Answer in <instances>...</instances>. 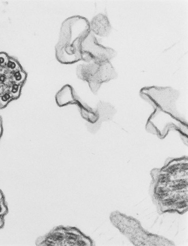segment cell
Masks as SVG:
<instances>
[{
    "instance_id": "6",
    "label": "cell",
    "mask_w": 188,
    "mask_h": 246,
    "mask_svg": "<svg viewBox=\"0 0 188 246\" xmlns=\"http://www.w3.org/2000/svg\"><path fill=\"white\" fill-rule=\"evenodd\" d=\"M26 74L22 71H18L15 72L13 74L12 80L14 84H16L22 85L26 79Z\"/></svg>"
},
{
    "instance_id": "18",
    "label": "cell",
    "mask_w": 188,
    "mask_h": 246,
    "mask_svg": "<svg viewBox=\"0 0 188 246\" xmlns=\"http://www.w3.org/2000/svg\"><path fill=\"white\" fill-rule=\"evenodd\" d=\"M0 118H1V117H0Z\"/></svg>"
},
{
    "instance_id": "11",
    "label": "cell",
    "mask_w": 188,
    "mask_h": 246,
    "mask_svg": "<svg viewBox=\"0 0 188 246\" xmlns=\"http://www.w3.org/2000/svg\"><path fill=\"white\" fill-rule=\"evenodd\" d=\"M8 212V209L6 205L4 200H2L0 201V217H3Z\"/></svg>"
},
{
    "instance_id": "13",
    "label": "cell",
    "mask_w": 188,
    "mask_h": 246,
    "mask_svg": "<svg viewBox=\"0 0 188 246\" xmlns=\"http://www.w3.org/2000/svg\"><path fill=\"white\" fill-rule=\"evenodd\" d=\"M176 200L174 197H170L163 201V205L166 206L173 205L174 202L176 201Z\"/></svg>"
},
{
    "instance_id": "5",
    "label": "cell",
    "mask_w": 188,
    "mask_h": 246,
    "mask_svg": "<svg viewBox=\"0 0 188 246\" xmlns=\"http://www.w3.org/2000/svg\"><path fill=\"white\" fill-rule=\"evenodd\" d=\"M91 32L101 37H106L110 34L112 29L109 20L106 14H97L90 22Z\"/></svg>"
},
{
    "instance_id": "1",
    "label": "cell",
    "mask_w": 188,
    "mask_h": 246,
    "mask_svg": "<svg viewBox=\"0 0 188 246\" xmlns=\"http://www.w3.org/2000/svg\"><path fill=\"white\" fill-rule=\"evenodd\" d=\"M91 32L90 22L84 17L74 16L64 21L55 46L57 61L65 64H73L80 61L87 62V58L82 52L81 45Z\"/></svg>"
},
{
    "instance_id": "10",
    "label": "cell",
    "mask_w": 188,
    "mask_h": 246,
    "mask_svg": "<svg viewBox=\"0 0 188 246\" xmlns=\"http://www.w3.org/2000/svg\"><path fill=\"white\" fill-rule=\"evenodd\" d=\"M156 193L160 198H163L168 196V191L164 187H159L157 189Z\"/></svg>"
},
{
    "instance_id": "7",
    "label": "cell",
    "mask_w": 188,
    "mask_h": 246,
    "mask_svg": "<svg viewBox=\"0 0 188 246\" xmlns=\"http://www.w3.org/2000/svg\"><path fill=\"white\" fill-rule=\"evenodd\" d=\"M22 85L16 84H14L10 86L9 90L12 97L13 100L18 99L20 97Z\"/></svg>"
},
{
    "instance_id": "2",
    "label": "cell",
    "mask_w": 188,
    "mask_h": 246,
    "mask_svg": "<svg viewBox=\"0 0 188 246\" xmlns=\"http://www.w3.org/2000/svg\"><path fill=\"white\" fill-rule=\"evenodd\" d=\"M76 75L81 80L88 82L90 89L96 94L103 83L117 77L118 75L110 61L80 64L76 68Z\"/></svg>"
},
{
    "instance_id": "15",
    "label": "cell",
    "mask_w": 188,
    "mask_h": 246,
    "mask_svg": "<svg viewBox=\"0 0 188 246\" xmlns=\"http://www.w3.org/2000/svg\"><path fill=\"white\" fill-rule=\"evenodd\" d=\"M3 133L2 126V121L1 118H0V138H1Z\"/></svg>"
},
{
    "instance_id": "8",
    "label": "cell",
    "mask_w": 188,
    "mask_h": 246,
    "mask_svg": "<svg viewBox=\"0 0 188 246\" xmlns=\"http://www.w3.org/2000/svg\"><path fill=\"white\" fill-rule=\"evenodd\" d=\"M12 100L13 99L10 93H5L0 96V109L5 108Z\"/></svg>"
},
{
    "instance_id": "3",
    "label": "cell",
    "mask_w": 188,
    "mask_h": 246,
    "mask_svg": "<svg viewBox=\"0 0 188 246\" xmlns=\"http://www.w3.org/2000/svg\"><path fill=\"white\" fill-rule=\"evenodd\" d=\"M81 50L92 58L93 61L97 62L110 61L116 56V50L99 44L95 34L91 32L82 44Z\"/></svg>"
},
{
    "instance_id": "4",
    "label": "cell",
    "mask_w": 188,
    "mask_h": 246,
    "mask_svg": "<svg viewBox=\"0 0 188 246\" xmlns=\"http://www.w3.org/2000/svg\"><path fill=\"white\" fill-rule=\"evenodd\" d=\"M55 100L56 103L60 107L71 104L78 106L82 101L74 88L69 84H65L58 91L56 95Z\"/></svg>"
},
{
    "instance_id": "9",
    "label": "cell",
    "mask_w": 188,
    "mask_h": 246,
    "mask_svg": "<svg viewBox=\"0 0 188 246\" xmlns=\"http://www.w3.org/2000/svg\"><path fill=\"white\" fill-rule=\"evenodd\" d=\"M7 67L11 72H15L17 71H22L20 65L16 61L12 59H9Z\"/></svg>"
},
{
    "instance_id": "14",
    "label": "cell",
    "mask_w": 188,
    "mask_h": 246,
    "mask_svg": "<svg viewBox=\"0 0 188 246\" xmlns=\"http://www.w3.org/2000/svg\"><path fill=\"white\" fill-rule=\"evenodd\" d=\"M176 205L178 208H185L187 206V202H186V201H182L177 204Z\"/></svg>"
},
{
    "instance_id": "17",
    "label": "cell",
    "mask_w": 188,
    "mask_h": 246,
    "mask_svg": "<svg viewBox=\"0 0 188 246\" xmlns=\"http://www.w3.org/2000/svg\"><path fill=\"white\" fill-rule=\"evenodd\" d=\"M3 199H4L3 195L1 190H0V201L3 200Z\"/></svg>"
},
{
    "instance_id": "12",
    "label": "cell",
    "mask_w": 188,
    "mask_h": 246,
    "mask_svg": "<svg viewBox=\"0 0 188 246\" xmlns=\"http://www.w3.org/2000/svg\"><path fill=\"white\" fill-rule=\"evenodd\" d=\"M9 58L5 54H0V67H4L6 66L9 61Z\"/></svg>"
},
{
    "instance_id": "16",
    "label": "cell",
    "mask_w": 188,
    "mask_h": 246,
    "mask_svg": "<svg viewBox=\"0 0 188 246\" xmlns=\"http://www.w3.org/2000/svg\"><path fill=\"white\" fill-rule=\"evenodd\" d=\"M3 225V217H0V228H2Z\"/></svg>"
}]
</instances>
